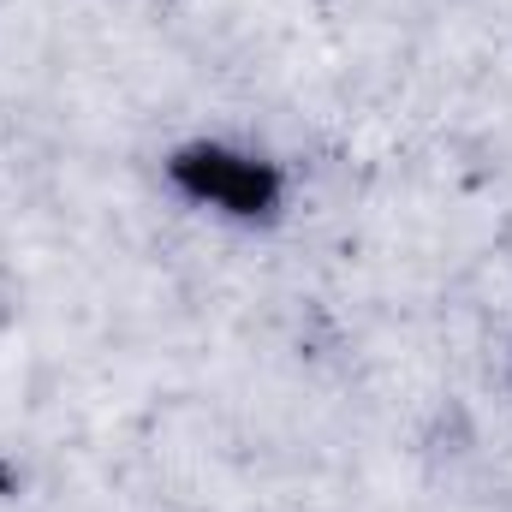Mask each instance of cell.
Masks as SVG:
<instances>
[{
  "instance_id": "cell-1",
  "label": "cell",
  "mask_w": 512,
  "mask_h": 512,
  "mask_svg": "<svg viewBox=\"0 0 512 512\" xmlns=\"http://www.w3.org/2000/svg\"><path fill=\"white\" fill-rule=\"evenodd\" d=\"M167 173L191 203L221 209L233 221H268L280 209V173L268 161H256V155L221 149V143H185L167 161Z\"/></svg>"
}]
</instances>
